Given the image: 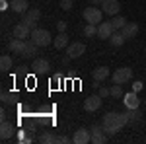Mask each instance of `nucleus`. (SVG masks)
<instances>
[{"label":"nucleus","instance_id":"1a4fd4ad","mask_svg":"<svg viewBox=\"0 0 146 144\" xmlns=\"http://www.w3.org/2000/svg\"><path fill=\"white\" fill-rule=\"evenodd\" d=\"M86 53V45L80 43V41H74V43H70L66 47V55L70 56V58H78V56H82Z\"/></svg>","mask_w":146,"mask_h":144},{"label":"nucleus","instance_id":"f8f14e48","mask_svg":"<svg viewBox=\"0 0 146 144\" xmlns=\"http://www.w3.org/2000/svg\"><path fill=\"white\" fill-rule=\"evenodd\" d=\"M123 103H125L127 109H138V107H140V100H138L136 92H129V94H125V96H123Z\"/></svg>","mask_w":146,"mask_h":144},{"label":"nucleus","instance_id":"c9c22d12","mask_svg":"<svg viewBox=\"0 0 146 144\" xmlns=\"http://www.w3.org/2000/svg\"><path fill=\"white\" fill-rule=\"evenodd\" d=\"M8 6H10V4H8V2H6V0H0V8H2V10H6V8H8Z\"/></svg>","mask_w":146,"mask_h":144},{"label":"nucleus","instance_id":"423d86ee","mask_svg":"<svg viewBox=\"0 0 146 144\" xmlns=\"http://www.w3.org/2000/svg\"><path fill=\"white\" fill-rule=\"evenodd\" d=\"M101 103H103V98H101L100 94H92L90 98H86L84 100V109L94 113V111H98L101 107Z\"/></svg>","mask_w":146,"mask_h":144},{"label":"nucleus","instance_id":"412c9836","mask_svg":"<svg viewBox=\"0 0 146 144\" xmlns=\"http://www.w3.org/2000/svg\"><path fill=\"white\" fill-rule=\"evenodd\" d=\"M12 12H16V14H25V12L29 10V8H27V6H29V4H27V0H12Z\"/></svg>","mask_w":146,"mask_h":144},{"label":"nucleus","instance_id":"c756f323","mask_svg":"<svg viewBox=\"0 0 146 144\" xmlns=\"http://www.w3.org/2000/svg\"><path fill=\"white\" fill-rule=\"evenodd\" d=\"M58 4H60V8H62V10H64V12L72 10V0H60Z\"/></svg>","mask_w":146,"mask_h":144},{"label":"nucleus","instance_id":"4468645a","mask_svg":"<svg viewBox=\"0 0 146 144\" xmlns=\"http://www.w3.org/2000/svg\"><path fill=\"white\" fill-rule=\"evenodd\" d=\"M31 27L29 25H25V23H18L16 27H14V37H18V39H27V37H31Z\"/></svg>","mask_w":146,"mask_h":144},{"label":"nucleus","instance_id":"9b49d317","mask_svg":"<svg viewBox=\"0 0 146 144\" xmlns=\"http://www.w3.org/2000/svg\"><path fill=\"white\" fill-rule=\"evenodd\" d=\"M113 31H115V27L111 25V22H101L100 25H98V35L96 37H100V39H109L113 35Z\"/></svg>","mask_w":146,"mask_h":144},{"label":"nucleus","instance_id":"a878e982","mask_svg":"<svg viewBox=\"0 0 146 144\" xmlns=\"http://www.w3.org/2000/svg\"><path fill=\"white\" fill-rule=\"evenodd\" d=\"M111 96H113V98H117V100H121V98L125 96L123 86H121V84H113V86H111Z\"/></svg>","mask_w":146,"mask_h":144},{"label":"nucleus","instance_id":"7c9ffc66","mask_svg":"<svg viewBox=\"0 0 146 144\" xmlns=\"http://www.w3.org/2000/svg\"><path fill=\"white\" fill-rule=\"evenodd\" d=\"M98 94H100L101 98H109V96H111V88H101L100 86V92H98Z\"/></svg>","mask_w":146,"mask_h":144},{"label":"nucleus","instance_id":"5701e85b","mask_svg":"<svg viewBox=\"0 0 146 144\" xmlns=\"http://www.w3.org/2000/svg\"><path fill=\"white\" fill-rule=\"evenodd\" d=\"M0 68H2V72H8L12 68V56L10 55H2V58H0Z\"/></svg>","mask_w":146,"mask_h":144},{"label":"nucleus","instance_id":"9d476101","mask_svg":"<svg viewBox=\"0 0 146 144\" xmlns=\"http://www.w3.org/2000/svg\"><path fill=\"white\" fill-rule=\"evenodd\" d=\"M72 142L74 144H90L92 142V133L88 129H78V131H74Z\"/></svg>","mask_w":146,"mask_h":144},{"label":"nucleus","instance_id":"f3484780","mask_svg":"<svg viewBox=\"0 0 146 144\" xmlns=\"http://www.w3.org/2000/svg\"><path fill=\"white\" fill-rule=\"evenodd\" d=\"M109 68L107 66H98V68H94V72H92V78L94 80H98V82H103V80H107L109 78Z\"/></svg>","mask_w":146,"mask_h":144},{"label":"nucleus","instance_id":"7ed1b4c3","mask_svg":"<svg viewBox=\"0 0 146 144\" xmlns=\"http://www.w3.org/2000/svg\"><path fill=\"white\" fill-rule=\"evenodd\" d=\"M82 16H84L86 23H96V25H100V23L103 22V10L98 8V6H88L86 10L82 12Z\"/></svg>","mask_w":146,"mask_h":144},{"label":"nucleus","instance_id":"393cba45","mask_svg":"<svg viewBox=\"0 0 146 144\" xmlns=\"http://www.w3.org/2000/svg\"><path fill=\"white\" fill-rule=\"evenodd\" d=\"M125 23H127V20H125L123 16H113L111 25L115 27V29H123V27H125Z\"/></svg>","mask_w":146,"mask_h":144},{"label":"nucleus","instance_id":"72a5a7b5","mask_svg":"<svg viewBox=\"0 0 146 144\" xmlns=\"http://www.w3.org/2000/svg\"><path fill=\"white\" fill-rule=\"evenodd\" d=\"M56 142L66 144V142H72V138H66V136H56Z\"/></svg>","mask_w":146,"mask_h":144},{"label":"nucleus","instance_id":"c85d7f7f","mask_svg":"<svg viewBox=\"0 0 146 144\" xmlns=\"http://www.w3.org/2000/svg\"><path fill=\"white\" fill-rule=\"evenodd\" d=\"M0 98H2V103H4V105L12 103V100H14V96H12L10 92H2V96H0Z\"/></svg>","mask_w":146,"mask_h":144},{"label":"nucleus","instance_id":"6ab92c4d","mask_svg":"<svg viewBox=\"0 0 146 144\" xmlns=\"http://www.w3.org/2000/svg\"><path fill=\"white\" fill-rule=\"evenodd\" d=\"M107 41H109L113 47H121V45H125L127 37L123 35V31H121V29H115V31H113V35L109 37V39H107Z\"/></svg>","mask_w":146,"mask_h":144},{"label":"nucleus","instance_id":"dca6fc26","mask_svg":"<svg viewBox=\"0 0 146 144\" xmlns=\"http://www.w3.org/2000/svg\"><path fill=\"white\" fill-rule=\"evenodd\" d=\"M14 133H16L14 125L8 123V121H2V127H0V138H2V140H10Z\"/></svg>","mask_w":146,"mask_h":144},{"label":"nucleus","instance_id":"2f4dec72","mask_svg":"<svg viewBox=\"0 0 146 144\" xmlns=\"http://www.w3.org/2000/svg\"><path fill=\"white\" fill-rule=\"evenodd\" d=\"M56 29H58V33H60V31H66V22H64V20H58V22H56Z\"/></svg>","mask_w":146,"mask_h":144},{"label":"nucleus","instance_id":"b1692460","mask_svg":"<svg viewBox=\"0 0 146 144\" xmlns=\"http://www.w3.org/2000/svg\"><path fill=\"white\" fill-rule=\"evenodd\" d=\"M127 119H129V123H135V121H140V109H127Z\"/></svg>","mask_w":146,"mask_h":144},{"label":"nucleus","instance_id":"6e6552de","mask_svg":"<svg viewBox=\"0 0 146 144\" xmlns=\"http://www.w3.org/2000/svg\"><path fill=\"white\" fill-rule=\"evenodd\" d=\"M101 10H103L105 16H117L121 12V2L119 0H105L101 4Z\"/></svg>","mask_w":146,"mask_h":144},{"label":"nucleus","instance_id":"aec40b11","mask_svg":"<svg viewBox=\"0 0 146 144\" xmlns=\"http://www.w3.org/2000/svg\"><path fill=\"white\" fill-rule=\"evenodd\" d=\"M10 51L12 53H18V55H23V51H25V39H14V41H10Z\"/></svg>","mask_w":146,"mask_h":144},{"label":"nucleus","instance_id":"a211bd4d","mask_svg":"<svg viewBox=\"0 0 146 144\" xmlns=\"http://www.w3.org/2000/svg\"><path fill=\"white\" fill-rule=\"evenodd\" d=\"M121 31H123V35L127 39H133V37H136V33H138V25H136L135 22H127Z\"/></svg>","mask_w":146,"mask_h":144},{"label":"nucleus","instance_id":"2eb2a0df","mask_svg":"<svg viewBox=\"0 0 146 144\" xmlns=\"http://www.w3.org/2000/svg\"><path fill=\"white\" fill-rule=\"evenodd\" d=\"M53 45H55L56 51H60V49H66L68 45H70V39H68L66 31H60V33L56 35L55 39H53Z\"/></svg>","mask_w":146,"mask_h":144},{"label":"nucleus","instance_id":"bb28decb","mask_svg":"<svg viewBox=\"0 0 146 144\" xmlns=\"http://www.w3.org/2000/svg\"><path fill=\"white\" fill-rule=\"evenodd\" d=\"M84 35H86V37H94V35H98V25H96V23H86V27H84Z\"/></svg>","mask_w":146,"mask_h":144},{"label":"nucleus","instance_id":"f704fd0d","mask_svg":"<svg viewBox=\"0 0 146 144\" xmlns=\"http://www.w3.org/2000/svg\"><path fill=\"white\" fill-rule=\"evenodd\" d=\"M90 2H92V6H101L105 0H90Z\"/></svg>","mask_w":146,"mask_h":144},{"label":"nucleus","instance_id":"cd10ccee","mask_svg":"<svg viewBox=\"0 0 146 144\" xmlns=\"http://www.w3.org/2000/svg\"><path fill=\"white\" fill-rule=\"evenodd\" d=\"M39 142L41 144H51V142H56V136L51 133H43L41 136H39Z\"/></svg>","mask_w":146,"mask_h":144},{"label":"nucleus","instance_id":"473e14b6","mask_svg":"<svg viewBox=\"0 0 146 144\" xmlns=\"http://www.w3.org/2000/svg\"><path fill=\"white\" fill-rule=\"evenodd\" d=\"M140 90H142V82H138V80H136L135 84H133V92H136V94H138Z\"/></svg>","mask_w":146,"mask_h":144},{"label":"nucleus","instance_id":"39448f33","mask_svg":"<svg viewBox=\"0 0 146 144\" xmlns=\"http://www.w3.org/2000/svg\"><path fill=\"white\" fill-rule=\"evenodd\" d=\"M90 133H92V142H94V144L107 142V133H105L103 125H92V127H90Z\"/></svg>","mask_w":146,"mask_h":144},{"label":"nucleus","instance_id":"20e7f679","mask_svg":"<svg viewBox=\"0 0 146 144\" xmlns=\"http://www.w3.org/2000/svg\"><path fill=\"white\" fill-rule=\"evenodd\" d=\"M111 80H113V84H127V82H131L133 80V68L131 66H121V68H117L115 72L111 74Z\"/></svg>","mask_w":146,"mask_h":144},{"label":"nucleus","instance_id":"f257e3e1","mask_svg":"<svg viewBox=\"0 0 146 144\" xmlns=\"http://www.w3.org/2000/svg\"><path fill=\"white\" fill-rule=\"evenodd\" d=\"M127 123H129V119H127L125 113L111 111V113H105V115H103L101 125H103V129H105V133H107V134H115V133H119Z\"/></svg>","mask_w":146,"mask_h":144},{"label":"nucleus","instance_id":"ddd939ff","mask_svg":"<svg viewBox=\"0 0 146 144\" xmlns=\"http://www.w3.org/2000/svg\"><path fill=\"white\" fill-rule=\"evenodd\" d=\"M31 68H33L35 74H47V72L51 70V62H49L47 58H35Z\"/></svg>","mask_w":146,"mask_h":144},{"label":"nucleus","instance_id":"f03ea898","mask_svg":"<svg viewBox=\"0 0 146 144\" xmlns=\"http://www.w3.org/2000/svg\"><path fill=\"white\" fill-rule=\"evenodd\" d=\"M33 43H37L39 47H49V45L53 43V37L51 33L47 31V29H41V27H35L33 31H31V37H29Z\"/></svg>","mask_w":146,"mask_h":144},{"label":"nucleus","instance_id":"0eeeda50","mask_svg":"<svg viewBox=\"0 0 146 144\" xmlns=\"http://www.w3.org/2000/svg\"><path fill=\"white\" fill-rule=\"evenodd\" d=\"M39 18H41V12L37 10V8H29V10L23 14L22 22L25 23V25H29L31 29H35V27H37V22H39Z\"/></svg>","mask_w":146,"mask_h":144},{"label":"nucleus","instance_id":"4be33fe9","mask_svg":"<svg viewBox=\"0 0 146 144\" xmlns=\"http://www.w3.org/2000/svg\"><path fill=\"white\" fill-rule=\"evenodd\" d=\"M37 49H39V45H37V43H33V41L29 39V41H25V51H23V55H22V56L33 58V56L37 55Z\"/></svg>","mask_w":146,"mask_h":144}]
</instances>
